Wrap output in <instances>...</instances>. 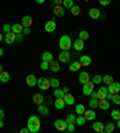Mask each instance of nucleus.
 Here are the masks:
<instances>
[{"label": "nucleus", "mask_w": 120, "mask_h": 133, "mask_svg": "<svg viewBox=\"0 0 120 133\" xmlns=\"http://www.w3.org/2000/svg\"><path fill=\"white\" fill-rule=\"evenodd\" d=\"M27 127H28L29 132L31 133H37L41 128V122L40 119L35 116V115H31L30 118L28 119V122H27Z\"/></svg>", "instance_id": "1"}, {"label": "nucleus", "mask_w": 120, "mask_h": 133, "mask_svg": "<svg viewBox=\"0 0 120 133\" xmlns=\"http://www.w3.org/2000/svg\"><path fill=\"white\" fill-rule=\"evenodd\" d=\"M71 46H72V41L68 35H62L59 40V47L61 48V50H70Z\"/></svg>", "instance_id": "2"}, {"label": "nucleus", "mask_w": 120, "mask_h": 133, "mask_svg": "<svg viewBox=\"0 0 120 133\" xmlns=\"http://www.w3.org/2000/svg\"><path fill=\"white\" fill-rule=\"evenodd\" d=\"M36 85L40 88L41 90H48L50 88V82L48 78H39Z\"/></svg>", "instance_id": "3"}, {"label": "nucleus", "mask_w": 120, "mask_h": 133, "mask_svg": "<svg viewBox=\"0 0 120 133\" xmlns=\"http://www.w3.org/2000/svg\"><path fill=\"white\" fill-rule=\"evenodd\" d=\"M59 61L62 62V64H67L70 62V59H71V54L68 50H62V52L59 53Z\"/></svg>", "instance_id": "4"}, {"label": "nucleus", "mask_w": 120, "mask_h": 133, "mask_svg": "<svg viewBox=\"0 0 120 133\" xmlns=\"http://www.w3.org/2000/svg\"><path fill=\"white\" fill-rule=\"evenodd\" d=\"M54 127H55V130L62 132V131H66V128H67V122H66V120L58 119V120L54 121Z\"/></svg>", "instance_id": "5"}, {"label": "nucleus", "mask_w": 120, "mask_h": 133, "mask_svg": "<svg viewBox=\"0 0 120 133\" xmlns=\"http://www.w3.org/2000/svg\"><path fill=\"white\" fill-rule=\"evenodd\" d=\"M84 87H83V94L85 95V96H90L91 95V92L94 91V85L95 84L92 83V81H89L88 83L83 84Z\"/></svg>", "instance_id": "6"}, {"label": "nucleus", "mask_w": 120, "mask_h": 133, "mask_svg": "<svg viewBox=\"0 0 120 133\" xmlns=\"http://www.w3.org/2000/svg\"><path fill=\"white\" fill-rule=\"evenodd\" d=\"M119 91H120V83H118V82H113L112 84L108 85V92L115 95V94H119Z\"/></svg>", "instance_id": "7"}, {"label": "nucleus", "mask_w": 120, "mask_h": 133, "mask_svg": "<svg viewBox=\"0 0 120 133\" xmlns=\"http://www.w3.org/2000/svg\"><path fill=\"white\" fill-rule=\"evenodd\" d=\"M89 81H90L89 73H88L86 71L80 72V73H79V77H78V82H79L80 84H85V83H88Z\"/></svg>", "instance_id": "8"}, {"label": "nucleus", "mask_w": 120, "mask_h": 133, "mask_svg": "<svg viewBox=\"0 0 120 133\" xmlns=\"http://www.w3.org/2000/svg\"><path fill=\"white\" fill-rule=\"evenodd\" d=\"M56 29V23L54 22V21H48V22L45 24V30L47 31V32H53V31H55Z\"/></svg>", "instance_id": "9"}, {"label": "nucleus", "mask_w": 120, "mask_h": 133, "mask_svg": "<svg viewBox=\"0 0 120 133\" xmlns=\"http://www.w3.org/2000/svg\"><path fill=\"white\" fill-rule=\"evenodd\" d=\"M79 64L84 67H88V66L91 65V58L89 55H82L79 58Z\"/></svg>", "instance_id": "10"}, {"label": "nucleus", "mask_w": 120, "mask_h": 133, "mask_svg": "<svg viewBox=\"0 0 120 133\" xmlns=\"http://www.w3.org/2000/svg\"><path fill=\"white\" fill-rule=\"evenodd\" d=\"M92 130L95 132H99V133H103L105 132V125L102 124L101 121H96L92 124Z\"/></svg>", "instance_id": "11"}, {"label": "nucleus", "mask_w": 120, "mask_h": 133, "mask_svg": "<svg viewBox=\"0 0 120 133\" xmlns=\"http://www.w3.org/2000/svg\"><path fill=\"white\" fill-rule=\"evenodd\" d=\"M73 48L74 50H77V52H82L84 49V41L80 40L79 37H78L77 40L73 42Z\"/></svg>", "instance_id": "12"}, {"label": "nucleus", "mask_w": 120, "mask_h": 133, "mask_svg": "<svg viewBox=\"0 0 120 133\" xmlns=\"http://www.w3.org/2000/svg\"><path fill=\"white\" fill-rule=\"evenodd\" d=\"M5 42L7 44H12L13 42H16V34L13 31L6 32V35H5Z\"/></svg>", "instance_id": "13"}, {"label": "nucleus", "mask_w": 120, "mask_h": 133, "mask_svg": "<svg viewBox=\"0 0 120 133\" xmlns=\"http://www.w3.org/2000/svg\"><path fill=\"white\" fill-rule=\"evenodd\" d=\"M37 111L40 113L41 116H47V115L49 114V109H48V107L45 105L43 103L42 104H39V107H37Z\"/></svg>", "instance_id": "14"}, {"label": "nucleus", "mask_w": 120, "mask_h": 133, "mask_svg": "<svg viewBox=\"0 0 120 133\" xmlns=\"http://www.w3.org/2000/svg\"><path fill=\"white\" fill-rule=\"evenodd\" d=\"M31 24H33L31 16H24V17L22 18V25H23L24 28H30Z\"/></svg>", "instance_id": "15"}, {"label": "nucleus", "mask_w": 120, "mask_h": 133, "mask_svg": "<svg viewBox=\"0 0 120 133\" xmlns=\"http://www.w3.org/2000/svg\"><path fill=\"white\" fill-rule=\"evenodd\" d=\"M107 94H108V88L107 87H101L99 89V91H97V98H99V99L106 98Z\"/></svg>", "instance_id": "16"}, {"label": "nucleus", "mask_w": 120, "mask_h": 133, "mask_svg": "<svg viewBox=\"0 0 120 133\" xmlns=\"http://www.w3.org/2000/svg\"><path fill=\"white\" fill-rule=\"evenodd\" d=\"M111 104H109V101L107 98H103V99H99V108L102 109V110H107L109 109Z\"/></svg>", "instance_id": "17"}, {"label": "nucleus", "mask_w": 120, "mask_h": 133, "mask_svg": "<svg viewBox=\"0 0 120 133\" xmlns=\"http://www.w3.org/2000/svg\"><path fill=\"white\" fill-rule=\"evenodd\" d=\"M37 83V78L35 77L34 74H29V76H27V84H28V87L33 88L35 87Z\"/></svg>", "instance_id": "18"}, {"label": "nucleus", "mask_w": 120, "mask_h": 133, "mask_svg": "<svg viewBox=\"0 0 120 133\" xmlns=\"http://www.w3.org/2000/svg\"><path fill=\"white\" fill-rule=\"evenodd\" d=\"M84 118H85V120H88V121H92L94 119L96 118V113L92 110V109L85 110L84 111Z\"/></svg>", "instance_id": "19"}, {"label": "nucleus", "mask_w": 120, "mask_h": 133, "mask_svg": "<svg viewBox=\"0 0 120 133\" xmlns=\"http://www.w3.org/2000/svg\"><path fill=\"white\" fill-rule=\"evenodd\" d=\"M53 11H54V15L58 16V17H62L65 15V7L61 5H55Z\"/></svg>", "instance_id": "20"}, {"label": "nucleus", "mask_w": 120, "mask_h": 133, "mask_svg": "<svg viewBox=\"0 0 120 133\" xmlns=\"http://www.w3.org/2000/svg\"><path fill=\"white\" fill-rule=\"evenodd\" d=\"M41 58H42V61H46L48 64H50L53 61V54L50 52H43Z\"/></svg>", "instance_id": "21"}, {"label": "nucleus", "mask_w": 120, "mask_h": 133, "mask_svg": "<svg viewBox=\"0 0 120 133\" xmlns=\"http://www.w3.org/2000/svg\"><path fill=\"white\" fill-rule=\"evenodd\" d=\"M64 101L66 103V105H72L74 103V97L71 95L70 92H66L64 96Z\"/></svg>", "instance_id": "22"}, {"label": "nucleus", "mask_w": 120, "mask_h": 133, "mask_svg": "<svg viewBox=\"0 0 120 133\" xmlns=\"http://www.w3.org/2000/svg\"><path fill=\"white\" fill-rule=\"evenodd\" d=\"M89 16H90V18L92 19H99L100 18V16H101V12H100V10L99 9H91L89 11Z\"/></svg>", "instance_id": "23"}, {"label": "nucleus", "mask_w": 120, "mask_h": 133, "mask_svg": "<svg viewBox=\"0 0 120 133\" xmlns=\"http://www.w3.org/2000/svg\"><path fill=\"white\" fill-rule=\"evenodd\" d=\"M43 101H45V97L41 94H35L34 96H33V102L36 103V104H42Z\"/></svg>", "instance_id": "24"}, {"label": "nucleus", "mask_w": 120, "mask_h": 133, "mask_svg": "<svg viewBox=\"0 0 120 133\" xmlns=\"http://www.w3.org/2000/svg\"><path fill=\"white\" fill-rule=\"evenodd\" d=\"M23 30H24V26L22 25V23L21 24H19V23H16V24L12 25V31L15 34H21V32H23Z\"/></svg>", "instance_id": "25"}, {"label": "nucleus", "mask_w": 120, "mask_h": 133, "mask_svg": "<svg viewBox=\"0 0 120 133\" xmlns=\"http://www.w3.org/2000/svg\"><path fill=\"white\" fill-rule=\"evenodd\" d=\"M82 67V65L79 64V61H73V62H71V65H70V71L71 72H77L79 71V68Z\"/></svg>", "instance_id": "26"}, {"label": "nucleus", "mask_w": 120, "mask_h": 133, "mask_svg": "<svg viewBox=\"0 0 120 133\" xmlns=\"http://www.w3.org/2000/svg\"><path fill=\"white\" fill-rule=\"evenodd\" d=\"M49 68H50V71H52V72L56 73V72L60 71V65H59L58 61H52L49 64Z\"/></svg>", "instance_id": "27"}, {"label": "nucleus", "mask_w": 120, "mask_h": 133, "mask_svg": "<svg viewBox=\"0 0 120 133\" xmlns=\"http://www.w3.org/2000/svg\"><path fill=\"white\" fill-rule=\"evenodd\" d=\"M54 105H55L56 109H64V107L66 105V103H65L64 98H56L55 102H54Z\"/></svg>", "instance_id": "28"}, {"label": "nucleus", "mask_w": 120, "mask_h": 133, "mask_svg": "<svg viewBox=\"0 0 120 133\" xmlns=\"http://www.w3.org/2000/svg\"><path fill=\"white\" fill-rule=\"evenodd\" d=\"M9 81H10V74H9V72L3 71L1 73H0V82H1V83H7Z\"/></svg>", "instance_id": "29"}, {"label": "nucleus", "mask_w": 120, "mask_h": 133, "mask_svg": "<svg viewBox=\"0 0 120 133\" xmlns=\"http://www.w3.org/2000/svg\"><path fill=\"white\" fill-rule=\"evenodd\" d=\"M115 130V124L114 122H108L105 125V132L106 133H112Z\"/></svg>", "instance_id": "30"}, {"label": "nucleus", "mask_w": 120, "mask_h": 133, "mask_svg": "<svg viewBox=\"0 0 120 133\" xmlns=\"http://www.w3.org/2000/svg\"><path fill=\"white\" fill-rule=\"evenodd\" d=\"M102 82H103V83L106 84V85H109V84H112L114 82V79H113V77H112V76H109V74H106V76H103V77H102Z\"/></svg>", "instance_id": "31"}, {"label": "nucleus", "mask_w": 120, "mask_h": 133, "mask_svg": "<svg viewBox=\"0 0 120 133\" xmlns=\"http://www.w3.org/2000/svg\"><path fill=\"white\" fill-rule=\"evenodd\" d=\"M76 118H77V116H76L74 114H68L67 116H66V119H65V120H66L67 125L68 124H74V125H76Z\"/></svg>", "instance_id": "32"}, {"label": "nucleus", "mask_w": 120, "mask_h": 133, "mask_svg": "<svg viewBox=\"0 0 120 133\" xmlns=\"http://www.w3.org/2000/svg\"><path fill=\"white\" fill-rule=\"evenodd\" d=\"M49 82H50V88H54V89H56V88L60 87V82H59L58 78H50Z\"/></svg>", "instance_id": "33"}, {"label": "nucleus", "mask_w": 120, "mask_h": 133, "mask_svg": "<svg viewBox=\"0 0 120 133\" xmlns=\"http://www.w3.org/2000/svg\"><path fill=\"white\" fill-rule=\"evenodd\" d=\"M79 38L80 40H83V41L89 40V32H88L86 30H80L79 31Z\"/></svg>", "instance_id": "34"}, {"label": "nucleus", "mask_w": 120, "mask_h": 133, "mask_svg": "<svg viewBox=\"0 0 120 133\" xmlns=\"http://www.w3.org/2000/svg\"><path fill=\"white\" fill-rule=\"evenodd\" d=\"M54 96H55L56 98H64L65 92L62 91V89H58V88H56V89L54 90Z\"/></svg>", "instance_id": "35"}, {"label": "nucleus", "mask_w": 120, "mask_h": 133, "mask_svg": "<svg viewBox=\"0 0 120 133\" xmlns=\"http://www.w3.org/2000/svg\"><path fill=\"white\" fill-rule=\"evenodd\" d=\"M85 118H84V115H78L77 118H76V125H79V126H82V125L85 124Z\"/></svg>", "instance_id": "36"}, {"label": "nucleus", "mask_w": 120, "mask_h": 133, "mask_svg": "<svg viewBox=\"0 0 120 133\" xmlns=\"http://www.w3.org/2000/svg\"><path fill=\"white\" fill-rule=\"evenodd\" d=\"M89 107L91 109L97 108V107H99V99H97V98H91L89 101Z\"/></svg>", "instance_id": "37"}, {"label": "nucleus", "mask_w": 120, "mask_h": 133, "mask_svg": "<svg viewBox=\"0 0 120 133\" xmlns=\"http://www.w3.org/2000/svg\"><path fill=\"white\" fill-rule=\"evenodd\" d=\"M84 111H85V108H84L83 104H80V103H79V104L76 105V113H77L78 115H83Z\"/></svg>", "instance_id": "38"}, {"label": "nucleus", "mask_w": 120, "mask_h": 133, "mask_svg": "<svg viewBox=\"0 0 120 133\" xmlns=\"http://www.w3.org/2000/svg\"><path fill=\"white\" fill-rule=\"evenodd\" d=\"M70 11H71V13L73 16H79V13H80V7L79 6H76V5H73V6L70 9Z\"/></svg>", "instance_id": "39"}, {"label": "nucleus", "mask_w": 120, "mask_h": 133, "mask_svg": "<svg viewBox=\"0 0 120 133\" xmlns=\"http://www.w3.org/2000/svg\"><path fill=\"white\" fill-rule=\"evenodd\" d=\"M111 116H112L113 120H119L120 119V111L118 110V109H114V110H112Z\"/></svg>", "instance_id": "40"}, {"label": "nucleus", "mask_w": 120, "mask_h": 133, "mask_svg": "<svg viewBox=\"0 0 120 133\" xmlns=\"http://www.w3.org/2000/svg\"><path fill=\"white\" fill-rule=\"evenodd\" d=\"M62 5H64L65 9H71L74 4H73V0H64V1H62Z\"/></svg>", "instance_id": "41"}, {"label": "nucleus", "mask_w": 120, "mask_h": 133, "mask_svg": "<svg viewBox=\"0 0 120 133\" xmlns=\"http://www.w3.org/2000/svg\"><path fill=\"white\" fill-rule=\"evenodd\" d=\"M101 82H102V76H100V74H96V76L92 77V83L94 84H100Z\"/></svg>", "instance_id": "42"}, {"label": "nucleus", "mask_w": 120, "mask_h": 133, "mask_svg": "<svg viewBox=\"0 0 120 133\" xmlns=\"http://www.w3.org/2000/svg\"><path fill=\"white\" fill-rule=\"evenodd\" d=\"M112 101H113L114 104L119 105L120 104V95H119V94H115V95H113V98H112Z\"/></svg>", "instance_id": "43"}, {"label": "nucleus", "mask_w": 120, "mask_h": 133, "mask_svg": "<svg viewBox=\"0 0 120 133\" xmlns=\"http://www.w3.org/2000/svg\"><path fill=\"white\" fill-rule=\"evenodd\" d=\"M3 30H4V32H5V34H6V32H10V31H12V25L5 24L3 26Z\"/></svg>", "instance_id": "44"}, {"label": "nucleus", "mask_w": 120, "mask_h": 133, "mask_svg": "<svg viewBox=\"0 0 120 133\" xmlns=\"http://www.w3.org/2000/svg\"><path fill=\"white\" fill-rule=\"evenodd\" d=\"M49 68V64L46 61H42L41 62V70H43V71H47Z\"/></svg>", "instance_id": "45"}, {"label": "nucleus", "mask_w": 120, "mask_h": 133, "mask_svg": "<svg viewBox=\"0 0 120 133\" xmlns=\"http://www.w3.org/2000/svg\"><path fill=\"white\" fill-rule=\"evenodd\" d=\"M23 38H24V36H23V32H21V34H16V41L22 42V41H23Z\"/></svg>", "instance_id": "46"}, {"label": "nucleus", "mask_w": 120, "mask_h": 133, "mask_svg": "<svg viewBox=\"0 0 120 133\" xmlns=\"http://www.w3.org/2000/svg\"><path fill=\"white\" fill-rule=\"evenodd\" d=\"M99 3L101 4L102 6H108L111 4V0H99Z\"/></svg>", "instance_id": "47"}, {"label": "nucleus", "mask_w": 120, "mask_h": 133, "mask_svg": "<svg viewBox=\"0 0 120 133\" xmlns=\"http://www.w3.org/2000/svg\"><path fill=\"white\" fill-rule=\"evenodd\" d=\"M74 128H76V127H74V124H68L66 131H67V132H73Z\"/></svg>", "instance_id": "48"}, {"label": "nucleus", "mask_w": 120, "mask_h": 133, "mask_svg": "<svg viewBox=\"0 0 120 133\" xmlns=\"http://www.w3.org/2000/svg\"><path fill=\"white\" fill-rule=\"evenodd\" d=\"M23 34H24V35H29V34H30V29H29V28H24Z\"/></svg>", "instance_id": "49"}, {"label": "nucleus", "mask_w": 120, "mask_h": 133, "mask_svg": "<svg viewBox=\"0 0 120 133\" xmlns=\"http://www.w3.org/2000/svg\"><path fill=\"white\" fill-rule=\"evenodd\" d=\"M90 97H91V98H97V92H95V91H92L91 95H90ZM97 99H99V98H97Z\"/></svg>", "instance_id": "50"}, {"label": "nucleus", "mask_w": 120, "mask_h": 133, "mask_svg": "<svg viewBox=\"0 0 120 133\" xmlns=\"http://www.w3.org/2000/svg\"><path fill=\"white\" fill-rule=\"evenodd\" d=\"M64 0H54V5H61Z\"/></svg>", "instance_id": "51"}, {"label": "nucleus", "mask_w": 120, "mask_h": 133, "mask_svg": "<svg viewBox=\"0 0 120 133\" xmlns=\"http://www.w3.org/2000/svg\"><path fill=\"white\" fill-rule=\"evenodd\" d=\"M4 116H5V111L3 109H0V119H4Z\"/></svg>", "instance_id": "52"}, {"label": "nucleus", "mask_w": 120, "mask_h": 133, "mask_svg": "<svg viewBox=\"0 0 120 133\" xmlns=\"http://www.w3.org/2000/svg\"><path fill=\"white\" fill-rule=\"evenodd\" d=\"M21 133H29L28 127H27V128H22V130H21Z\"/></svg>", "instance_id": "53"}, {"label": "nucleus", "mask_w": 120, "mask_h": 133, "mask_svg": "<svg viewBox=\"0 0 120 133\" xmlns=\"http://www.w3.org/2000/svg\"><path fill=\"white\" fill-rule=\"evenodd\" d=\"M62 91H64L65 94L68 92V88H67V87H64V88H62Z\"/></svg>", "instance_id": "54"}, {"label": "nucleus", "mask_w": 120, "mask_h": 133, "mask_svg": "<svg viewBox=\"0 0 120 133\" xmlns=\"http://www.w3.org/2000/svg\"><path fill=\"white\" fill-rule=\"evenodd\" d=\"M4 127V121H3V119H0V128H3Z\"/></svg>", "instance_id": "55"}, {"label": "nucleus", "mask_w": 120, "mask_h": 133, "mask_svg": "<svg viewBox=\"0 0 120 133\" xmlns=\"http://www.w3.org/2000/svg\"><path fill=\"white\" fill-rule=\"evenodd\" d=\"M115 126H118V128L120 130V119L119 120H117V125H115Z\"/></svg>", "instance_id": "56"}, {"label": "nucleus", "mask_w": 120, "mask_h": 133, "mask_svg": "<svg viewBox=\"0 0 120 133\" xmlns=\"http://www.w3.org/2000/svg\"><path fill=\"white\" fill-rule=\"evenodd\" d=\"M45 1H46V0H36V3H37V4H43Z\"/></svg>", "instance_id": "57"}, {"label": "nucleus", "mask_w": 120, "mask_h": 133, "mask_svg": "<svg viewBox=\"0 0 120 133\" xmlns=\"http://www.w3.org/2000/svg\"><path fill=\"white\" fill-rule=\"evenodd\" d=\"M3 54H4V50H3V48H0V58L3 56Z\"/></svg>", "instance_id": "58"}, {"label": "nucleus", "mask_w": 120, "mask_h": 133, "mask_svg": "<svg viewBox=\"0 0 120 133\" xmlns=\"http://www.w3.org/2000/svg\"><path fill=\"white\" fill-rule=\"evenodd\" d=\"M1 72H3V65L0 64V73H1Z\"/></svg>", "instance_id": "59"}, {"label": "nucleus", "mask_w": 120, "mask_h": 133, "mask_svg": "<svg viewBox=\"0 0 120 133\" xmlns=\"http://www.w3.org/2000/svg\"><path fill=\"white\" fill-rule=\"evenodd\" d=\"M1 38H3V35H1V32H0V41H1Z\"/></svg>", "instance_id": "60"}, {"label": "nucleus", "mask_w": 120, "mask_h": 133, "mask_svg": "<svg viewBox=\"0 0 120 133\" xmlns=\"http://www.w3.org/2000/svg\"><path fill=\"white\" fill-rule=\"evenodd\" d=\"M84 1H89V0H84Z\"/></svg>", "instance_id": "61"}]
</instances>
